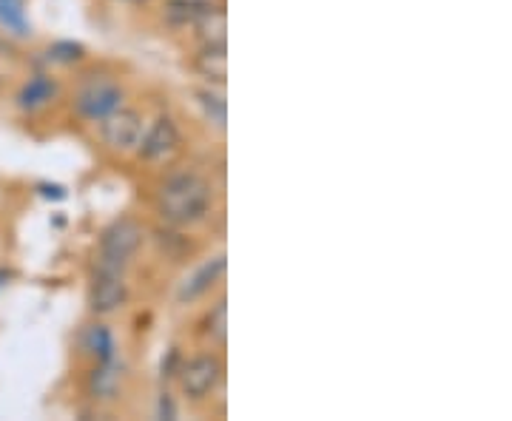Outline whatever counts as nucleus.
Instances as JSON below:
<instances>
[{"label":"nucleus","mask_w":512,"mask_h":421,"mask_svg":"<svg viewBox=\"0 0 512 421\" xmlns=\"http://www.w3.org/2000/svg\"><path fill=\"white\" fill-rule=\"evenodd\" d=\"M157 416H160V419H177V407H174L168 393H163L160 402H157Z\"/></svg>","instance_id":"20"},{"label":"nucleus","mask_w":512,"mask_h":421,"mask_svg":"<svg viewBox=\"0 0 512 421\" xmlns=\"http://www.w3.org/2000/svg\"><path fill=\"white\" fill-rule=\"evenodd\" d=\"M57 94V83L52 77H46V74H37L32 77L18 94V106L23 111H37L43 109L52 97Z\"/></svg>","instance_id":"10"},{"label":"nucleus","mask_w":512,"mask_h":421,"mask_svg":"<svg viewBox=\"0 0 512 421\" xmlns=\"http://www.w3.org/2000/svg\"><path fill=\"white\" fill-rule=\"evenodd\" d=\"M211 202H214L211 183L197 171H180V174H171L160 185L157 214L163 217L165 225L183 228V225H194V222L205 220Z\"/></svg>","instance_id":"1"},{"label":"nucleus","mask_w":512,"mask_h":421,"mask_svg":"<svg viewBox=\"0 0 512 421\" xmlns=\"http://www.w3.org/2000/svg\"><path fill=\"white\" fill-rule=\"evenodd\" d=\"M49 57L55 63H74V60H83V46L80 43H72V40H60L49 49Z\"/></svg>","instance_id":"19"},{"label":"nucleus","mask_w":512,"mask_h":421,"mask_svg":"<svg viewBox=\"0 0 512 421\" xmlns=\"http://www.w3.org/2000/svg\"><path fill=\"white\" fill-rule=\"evenodd\" d=\"M143 114L137 109H114L100 120V134H103V143L117 151H131V148L140 146L143 140Z\"/></svg>","instance_id":"3"},{"label":"nucleus","mask_w":512,"mask_h":421,"mask_svg":"<svg viewBox=\"0 0 512 421\" xmlns=\"http://www.w3.org/2000/svg\"><path fill=\"white\" fill-rule=\"evenodd\" d=\"M205 333L217 342V345H225V336H228V302L220 299L214 305V311L208 313L205 319Z\"/></svg>","instance_id":"16"},{"label":"nucleus","mask_w":512,"mask_h":421,"mask_svg":"<svg viewBox=\"0 0 512 421\" xmlns=\"http://www.w3.org/2000/svg\"><path fill=\"white\" fill-rule=\"evenodd\" d=\"M128 285L123 279V271L114 268H100L92 279L89 288V305L94 313H114L126 305Z\"/></svg>","instance_id":"6"},{"label":"nucleus","mask_w":512,"mask_h":421,"mask_svg":"<svg viewBox=\"0 0 512 421\" xmlns=\"http://www.w3.org/2000/svg\"><path fill=\"white\" fill-rule=\"evenodd\" d=\"M140 245H143V228L137 222L128 217L111 222L100 239V268L123 271L131 257L140 251Z\"/></svg>","instance_id":"2"},{"label":"nucleus","mask_w":512,"mask_h":421,"mask_svg":"<svg viewBox=\"0 0 512 421\" xmlns=\"http://www.w3.org/2000/svg\"><path fill=\"white\" fill-rule=\"evenodd\" d=\"M197 37L202 46H225V32H228V20H225V9H208L197 23Z\"/></svg>","instance_id":"11"},{"label":"nucleus","mask_w":512,"mask_h":421,"mask_svg":"<svg viewBox=\"0 0 512 421\" xmlns=\"http://www.w3.org/2000/svg\"><path fill=\"white\" fill-rule=\"evenodd\" d=\"M202 111L211 123H217L220 129H225V120H228V106H225V97L214 92H197Z\"/></svg>","instance_id":"17"},{"label":"nucleus","mask_w":512,"mask_h":421,"mask_svg":"<svg viewBox=\"0 0 512 421\" xmlns=\"http://www.w3.org/2000/svg\"><path fill=\"white\" fill-rule=\"evenodd\" d=\"M225 274V257H214L211 262H205V265H200L194 274L188 276L183 282V288H180V293H177V299L180 302H197L200 296H205V293L211 291L217 282H220V276Z\"/></svg>","instance_id":"8"},{"label":"nucleus","mask_w":512,"mask_h":421,"mask_svg":"<svg viewBox=\"0 0 512 421\" xmlns=\"http://www.w3.org/2000/svg\"><path fill=\"white\" fill-rule=\"evenodd\" d=\"M86 350L92 353L97 362H106V359H114V336H111L109 328L103 325H94L86 333Z\"/></svg>","instance_id":"15"},{"label":"nucleus","mask_w":512,"mask_h":421,"mask_svg":"<svg viewBox=\"0 0 512 421\" xmlns=\"http://www.w3.org/2000/svg\"><path fill=\"white\" fill-rule=\"evenodd\" d=\"M0 26L12 35H32V23L26 18V3L23 0H0Z\"/></svg>","instance_id":"13"},{"label":"nucleus","mask_w":512,"mask_h":421,"mask_svg":"<svg viewBox=\"0 0 512 421\" xmlns=\"http://www.w3.org/2000/svg\"><path fill=\"white\" fill-rule=\"evenodd\" d=\"M157 242H160V248H163L165 254L171 259H183L185 254H188V239L180 237V234H174V231H157Z\"/></svg>","instance_id":"18"},{"label":"nucleus","mask_w":512,"mask_h":421,"mask_svg":"<svg viewBox=\"0 0 512 421\" xmlns=\"http://www.w3.org/2000/svg\"><path fill=\"white\" fill-rule=\"evenodd\" d=\"M177 373H180V387L185 396L200 402L208 393H214L222 382V362L217 356H194Z\"/></svg>","instance_id":"4"},{"label":"nucleus","mask_w":512,"mask_h":421,"mask_svg":"<svg viewBox=\"0 0 512 421\" xmlns=\"http://www.w3.org/2000/svg\"><path fill=\"white\" fill-rule=\"evenodd\" d=\"M197 72L214 83H225L228 77V55L225 46H202L197 55Z\"/></svg>","instance_id":"12"},{"label":"nucleus","mask_w":512,"mask_h":421,"mask_svg":"<svg viewBox=\"0 0 512 421\" xmlns=\"http://www.w3.org/2000/svg\"><path fill=\"white\" fill-rule=\"evenodd\" d=\"M74 106H77V111L86 120H97L100 123L106 114L123 106V89L117 83H111V80H92V83H86L80 89Z\"/></svg>","instance_id":"5"},{"label":"nucleus","mask_w":512,"mask_h":421,"mask_svg":"<svg viewBox=\"0 0 512 421\" xmlns=\"http://www.w3.org/2000/svg\"><path fill=\"white\" fill-rule=\"evenodd\" d=\"M140 157L148 163H160L165 157H171L180 148V129L171 117H157L151 123V129L143 131L140 140Z\"/></svg>","instance_id":"7"},{"label":"nucleus","mask_w":512,"mask_h":421,"mask_svg":"<svg viewBox=\"0 0 512 421\" xmlns=\"http://www.w3.org/2000/svg\"><path fill=\"white\" fill-rule=\"evenodd\" d=\"M123 379V365L117 359H106V362H97V367L89 376V393L94 399H114L117 387Z\"/></svg>","instance_id":"9"},{"label":"nucleus","mask_w":512,"mask_h":421,"mask_svg":"<svg viewBox=\"0 0 512 421\" xmlns=\"http://www.w3.org/2000/svg\"><path fill=\"white\" fill-rule=\"evenodd\" d=\"M211 9L208 0H168L165 6V18L177 26H194L197 20Z\"/></svg>","instance_id":"14"}]
</instances>
